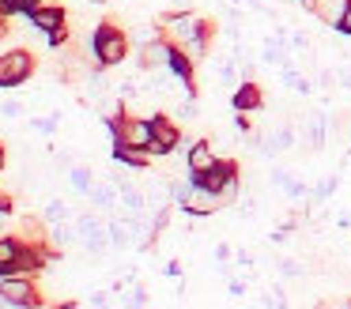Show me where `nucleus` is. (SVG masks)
I'll list each match as a JSON object with an SVG mask.
<instances>
[{"label": "nucleus", "mask_w": 351, "mask_h": 309, "mask_svg": "<svg viewBox=\"0 0 351 309\" xmlns=\"http://www.w3.org/2000/svg\"><path fill=\"white\" fill-rule=\"evenodd\" d=\"M178 203H182L185 211H193V215H212V211L219 208V193H212V188H204L200 181H193L189 193H185Z\"/></svg>", "instance_id": "nucleus-6"}, {"label": "nucleus", "mask_w": 351, "mask_h": 309, "mask_svg": "<svg viewBox=\"0 0 351 309\" xmlns=\"http://www.w3.org/2000/svg\"><path fill=\"white\" fill-rule=\"evenodd\" d=\"M31 23H34L38 30H46L49 42H61V38H64V12H61V8H53V4L31 12Z\"/></svg>", "instance_id": "nucleus-7"}, {"label": "nucleus", "mask_w": 351, "mask_h": 309, "mask_svg": "<svg viewBox=\"0 0 351 309\" xmlns=\"http://www.w3.org/2000/svg\"><path fill=\"white\" fill-rule=\"evenodd\" d=\"M306 136H310L313 147H321V143H325V117H317V113H313L310 125H306Z\"/></svg>", "instance_id": "nucleus-20"}, {"label": "nucleus", "mask_w": 351, "mask_h": 309, "mask_svg": "<svg viewBox=\"0 0 351 309\" xmlns=\"http://www.w3.org/2000/svg\"><path fill=\"white\" fill-rule=\"evenodd\" d=\"M215 162H219V155H215V147L208 140H200L189 147V173H208Z\"/></svg>", "instance_id": "nucleus-10"}, {"label": "nucleus", "mask_w": 351, "mask_h": 309, "mask_svg": "<svg viewBox=\"0 0 351 309\" xmlns=\"http://www.w3.org/2000/svg\"><path fill=\"white\" fill-rule=\"evenodd\" d=\"M12 34V27H8V19H4V15H0V42H4V38Z\"/></svg>", "instance_id": "nucleus-27"}, {"label": "nucleus", "mask_w": 351, "mask_h": 309, "mask_svg": "<svg viewBox=\"0 0 351 309\" xmlns=\"http://www.w3.org/2000/svg\"><path fill=\"white\" fill-rule=\"evenodd\" d=\"M42 219H46L49 226H53V223H69V219H72V208H69L64 200H49L46 211H42Z\"/></svg>", "instance_id": "nucleus-16"}, {"label": "nucleus", "mask_w": 351, "mask_h": 309, "mask_svg": "<svg viewBox=\"0 0 351 309\" xmlns=\"http://www.w3.org/2000/svg\"><path fill=\"white\" fill-rule=\"evenodd\" d=\"M34 72V57L27 49H12L0 57V87H19Z\"/></svg>", "instance_id": "nucleus-2"}, {"label": "nucleus", "mask_w": 351, "mask_h": 309, "mask_svg": "<svg viewBox=\"0 0 351 309\" xmlns=\"http://www.w3.org/2000/svg\"><path fill=\"white\" fill-rule=\"evenodd\" d=\"M189 177L200 181L204 188H212V193H223V188L234 181V166H230V162H215L208 173H189Z\"/></svg>", "instance_id": "nucleus-8"}, {"label": "nucleus", "mask_w": 351, "mask_h": 309, "mask_svg": "<svg viewBox=\"0 0 351 309\" xmlns=\"http://www.w3.org/2000/svg\"><path fill=\"white\" fill-rule=\"evenodd\" d=\"M170 60H174V45L159 42V38H155V42H147L144 53H140V64H144V68H167Z\"/></svg>", "instance_id": "nucleus-9"}, {"label": "nucleus", "mask_w": 351, "mask_h": 309, "mask_svg": "<svg viewBox=\"0 0 351 309\" xmlns=\"http://www.w3.org/2000/svg\"><path fill=\"white\" fill-rule=\"evenodd\" d=\"M72 238H76V223H53L49 226V245L53 249H64Z\"/></svg>", "instance_id": "nucleus-13"}, {"label": "nucleus", "mask_w": 351, "mask_h": 309, "mask_svg": "<svg viewBox=\"0 0 351 309\" xmlns=\"http://www.w3.org/2000/svg\"><path fill=\"white\" fill-rule=\"evenodd\" d=\"M147 158H152L147 147H117V162H125V166H144Z\"/></svg>", "instance_id": "nucleus-18"}, {"label": "nucleus", "mask_w": 351, "mask_h": 309, "mask_svg": "<svg viewBox=\"0 0 351 309\" xmlns=\"http://www.w3.org/2000/svg\"><path fill=\"white\" fill-rule=\"evenodd\" d=\"M178 140H182V132H178V125L170 117H152V155H167V151L178 147Z\"/></svg>", "instance_id": "nucleus-5"}, {"label": "nucleus", "mask_w": 351, "mask_h": 309, "mask_svg": "<svg viewBox=\"0 0 351 309\" xmlns=\"http://www.w3.org/2000/svg\"><path fill=\"white\" fill-rule=\"evenodd\" d=\"M265 60L268 64H283V42H265Z\"/></svg>", "instance_id": "nucleus-21"}, {"label": "nucleus", "mask_w": 351, "mask_h": 309, "mask_svg": "<svg viewBox=\"0 0 351 309\" xmlns=\"http://www.w3.org/2000/svg\"><path fill=\"white\" fill-rule=\"evenodd\" d=\"M0 170H4V143H0Z\"/></svg>", "instance_id": "nucleus-29"}, {"label": "nucleus", "mask_w": 351, "mask_h": 309, "mask_svg": "<svg viewBox=\"0 0 351 309\" xmlns=\"http://www.w3.org/2000/svg\"><path fill=\"white\" fill-rule=\"evenodd\" d=\"M19 253H23V241H16V238H0V264L12 271V264L19 260Z\"/></svg>", "instance_id": "nucleus-17"}, {"label": "nucleus", "mask_w": 351, "mask_h": 309, "mask_svg": "<svg viewBox=\"0 0 351 309\" xmlns=\"http://www.w3.org/2000/svg\"><path fill=\"white\" fill-rule=\"evenodd\" d=\"M0 298H8V301H19V306H42L38 298V286L31 283L27 275H0Z\"/></svg>", "instance_id": "nucleus-4"}, {"label": "nucleus", "mask_w": 351, "mask_h": 309, "mask_svg": "<svg viewBox=\"0 0 351 309\" xmlns=\"http://www.w3.org/2000/svg\"><path fill=\"white\" fill-rule=\"evenodd\" d=\"M178 4H185V0H178Z\"/></svg>", "instance_id": "nucleus-31"}, {"label": "nucleus", "mask_w": 351, "mask_h": 309, "mask_svg": "<svg viewBox=\"0 0 351 309\" xmlns=\"http://www.w3.org/2000/svg\"><path fill=\"white\" fill-rule=\"evenodd\" d=\"M280 271H283V275H298V271H302V264H298V260H283Z\"/></svg>", "instance_id": "nucleus-22"}, {"label": "nucleus", "mask_w": 351, "mask_h": 309, "mask_svg": "<svg viewBox=\"0 0 351 309\" xmlns=\"http://www.w3.org/2000/svg\"><path fill=\"white\" fill-rule=\"evenodd\" d=\"M234 106H238V110H257V106H261V90L253 87V83H242L238 95H234Z\"/></svg>", "instance_id": "nucleus-14"}, {"label": "nucleus", "mask_w": 351, "mask_h": 309, "mask_svg": "<svg viewBox=\"0 0 351 309\" xmlns=\"http://www.w3.org/2000/svg\"><path fill=\"white\" fill-rule=\"evenodd\" d=\"M121 203H125V211H129V215H144L147 193H140V188H132V185H121Z\"/></svg>", "instance_id": "nucleus-12"}, {"label": "nucleus", "mask_w": 351, "mask_h": 309, "mask_svg": "<svg viewBox=\"0 0 351 309\" xmlns=\"http://www.w3.org/2000/svg\"><path fill=\"white\" fill-rule=\"evenodd\" d=\"M91 301H95V306H99V309H106V301H110V294H106V291H99V294H95V298H91Z\"/></svg>", "instance_id": "nucleus-25"}, {"label": "nucleus", "mask_w": 351, "mask_h": 309, "mask_svg": "<svg viewBox=\"0 0 351 309\" xmlns=\"http://www.w3.org/2000/svg\"><path fill=\"white\" fill-rule=\"evenodd\" d=\"M69 181H72V188H76V193H91L95 188V173L87 170V166H72V173H69Z\"/></svg>", "instance_id": "nucleus-15"}, {"label": "nucleus", "mask_w": 351, "mask_h": 309, "mask_svg": "<svg viewBox=\"0 0 351 309\" xmlns=\"http://www.w3.org/2000/svg\"><path fill=\"white\" fill-rule=\"evenodd\" d=\"M76 238L87 253H102V249L110 245V223H102V219H95V215H80L76 219Z\"/></svg>", "instance_id": "nucleus-3"}, {"label": "nucleus", "mask_w": 351, "mask_h": 309, "mask_svg": "<svg viewBox=\"0 0 351 309\" xmlns=\"http://www.w3.org/2000/svg\"><path fill=\"white\" fill-rule=\"evenodd\" d=\"M0 275H8V268H4V264H0Z\"/></svg>", "instance_id": "nucleus-30"}, {"label": "nucleus", "mask_w": 351, "mask_h": 309, "mask_svg": "<svg viewBox=\"0 0 351 309\" xmlns=\"http://www.w3.org/2000/svg\"><path fill=\"white\" fill-rule=\"evenodd\" d=\"M4 113H8V117H16V113H23V106H19V102H4Z\"/></svg>", "instance_id": "nucleus-24"}, {"label": "nucleus", "mask_w": 351, "mask_h": 309, "mask_svg": "<svg viewBox=\"0 0 351 309\" xmlns=\"http://www.w3.org/2000/svg\"><path fill=\"white\" fill-rule=\"evenodd\" d=\"M125 53H129L125 30H117L114 23H102V27L95 30V60H99V64H121Z\"/></svg>", "instance_id": "nucleus-1"}, {"label": "nucleus", "mask_w": 351, "mask_h": 309, "mask_svg": "<svg viewBox=\"0 0 351 309\" xmlns=\"http://www.w3.org/2000/svg\"><path fill=\"white\" fill-rule=\"evenodd\" d=\"M336 27H340L343 34H351V4L343 8V15H340V23H336Z\"/></svg>", "instance_id": "nucleus-23"}, {"label": "nucleus", "mask_w": 351, "mask_h": 309, "mask_svg": "<svg viewBox=\"0 0 351 309\" xmlns=\"http://www.w3.org/2000/svg\"><path fill=\"white\" fill-rule=\"evenodd\" d=\"M87 200H91L95 208H114V203L121 200V193H117L114 185H106V181H95V188L87 193Z\"/></svg>", "instance_id": "nucleus-11"}, {"label": "nucleus", "mask_w": 351, "mask_h": 309, "mask_svg": "<svg viewBox=\"0 0 351 309\" xmlns=\"http://www.w3.org/2000/svg\"><path fill=\"white\" fill-rule=\"evenodd\" d=\"M19 230H23V245H34V249H38L42 241H46V234H42V223H38V219H23V226H19Z\"/></svg>", "instance_id": "nucleus-19"}, {"label": "nucleus", "mask_w": 351, "mask_h": 309, "mask_svg": "<svg viewBox=\"0 0 351 309\" xmlns=\"http://www.w3.org/2000/svg\"><path fill=\"white\" fill-rule=\"evenodd\" d=\"M0 211H12V200H8L4 193H0Z\"/></svg>", "instance_id": "nucleus-28"}, {"label": "nucleus", "mask_w": 351, "mask_h": 309, "mask_svg": "<svg viewBox=\"0 0 351 309\" xmlns=\"http://www.w3.org/2000/svg\"><path fill=\"white\" fill-rule=\"evenodd\" d=\"M340 83H343V90H351V68H340Z\"/></svg>", "instance_id": "nucleus-26"}]
</instances>
